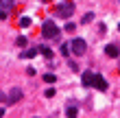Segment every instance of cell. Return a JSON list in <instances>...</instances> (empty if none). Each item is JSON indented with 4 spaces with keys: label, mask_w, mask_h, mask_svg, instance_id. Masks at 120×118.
<instances>
[{
    "label": "cell",
    "mask_w": 120,
    "mask_h": 118,
    "mask_svg": "<svg viewBox=\"0 0 120 118\" xmlns=\"http://www.w3.org/2000/svg\"><path fill=\"white\" fill-rule=\"evenodd\" d=\"M41 35H44L46 39H52L59 35V26L52 22V20H46L44 24H41Z\"/></svg>",
    "instance_id": "1"
},
{
    "label": "cell",
    "mask_w": 120,
    "mask_h": 118,
    "mask_svg": "<svg viewBox=\"0 0 120 118\" xmlns=\"http://www.w3.org/2000/svg\"><path fill=\"white\" fill-rule=\"evenodd\" d=\"M87 50V44H85V39H81V37H74V39H70V53L76 55V57H81L83 53Z\"/></svg>",
    "instance_id": "2"
},
{
    "label": "cell",
    "mask_w": 120,
    "mask_h": 118,
    "mask_svg": "<svg viewBox=\"0 0 120 118\" xmlns=\"http://www.w3.org/2000/svg\"><path fill=\"white\" fill-rule=\"evenodd\" d=\"M55 13H57L59 18H70V15L74 13V4L70 2V0H66V2H61L57 9H55Z\"/></svg>",
    "instance_id": "3"
},
{
    "label": "cell",
    "mask_w": 120,
    "mask_h": 118,
    "mask_svg": "<svg viewBox=\"0 0 120 118\" xmlns=\"http://www.w3.org/2000/svg\"><path fill=\"white\" fill-rule=\"evenodd\" d=\"M22 96H24L22 90H20V88H13L11 92H9V99H7V103H9V105H15V103L22 101Z\"/></svg>",
    "instance_id": "4"
},
{
    "label": "cell",
    "mask_w": 120,
    "mask_h": 118,
    "mask_svg": "<svg viewBox=\"0 0 120 118\" xmlns=\"http://www.w3.org/2000/svg\"><path fill=\"white\" fill-rule=\"evenodd\" d=\"M94 77H96V74L92 72V70H85V72H83V77H81V83L85 88H92V85H94Z\"/></svg>",
    "instance_id": "5"
},
{
    "label": "cell",
    "mask_w": 120,
    "mask_h": 118,
    "mask_svg": "<svg viewBox=\"0 0 120 118\" xmlns=\"http://www.w3.org/2000/svg\"><path fill=\"white\" fill-rule=\"evenodd\" d=\"M105 55H107V57H111V59H114V57H118V55H120L118 44H107V46H105Z\"/></svg>",
    "instance_id": "6"
},
{
    "label": "cell",
    "mask_w": 120,
    "mask_h": 118,
    "mask_svg": "<svg viewBox=\"0 0 120 118\" xmlns=\"http://www.w3.org/2000/svg\"><path fill=\"white\" fill-rule=\"evenodd\" d=\"M94 88L101 90V92H105V90H107V81H105V77L96 74V77H94Z\"/></svg>",
    "instance_id": "7"
},
{
    "label": "cell",
    "mask_w": 120,
    "mask_h": 118,
    "mask_svg": "<svg viewBox=\"0 0 120 118\" xmlns=\"http://www.w3.org/2000/svg\"><path fill=\"white\" fill-rule=\"evenodd\" d=\"M66 116H70V118L79 116V107H74L72 103H70V105H68V109H66Z\"/></svg>",
    "instance_id": "8"
},
{
    "label": "cell",
    "mask_w": 120,
    "mask_h": 118,
    "mask_svg": "<svg viewBox=\"0 0 120 118\" xmlns=\"http://www.w3.org/2000/svg\"><path fill=\"white\" fill-rule=\"evenodd\" d=\"M37 50H39L41 55H44V57H46V59H52V50H50V48H48V46H39V48H37Z\"/></svg>",
    "instance_id": "9"
},
{
    "label": "cell",
    "mask_w": 120,
    "mask_h": 118,
    "mask_svg": "<svg viewBox=\"0 0 120 118\" xmlns=\"http://www.w3.org/2000/svg\"><path fill=\"white\" fill-rule=\"evenodd\" d=\"M39 50L37 48H31V50H26V53H22V59H31V57H35V55H37Z\"/></svg>",
    "instance_id": "10"
},
{
    "label": "cell",
    "mask_w": 120,
    "mask_h": 118,
    "mask_svg": "<svg viewBox=\"0 0 120 118\" xmlns=\"http://www.w3.org/2000/svg\"><path fill=\"white\" fill-rule=\"evenodd\" d=\"M44 81L48 83V85H52V83H55V81H57V77H55V74H52V72H48V74H44Z\"/></svg>",
    "instance_id": "11"
},
{
    "label": "cell",
    "mask_w": 120,
    "mask_h": 118,
    "mask_svg": "<svg viewBox=\"0 0 120 118\" xmlns=\"http://www.w3.org/2000/svg\"><path fill=\"white\" fill-rule=\"evenodd\" d=\"M22 29H26V26H31V18H20V22H18Z\"/></svg>",
    "instance_id": "12"
},
{
    "label": "cell",
    "mask_w": 120,
    "mask_h": 118,
    "mask_svg": "<svg viewBox=\"0 0 120 118\" xmlns=\"http://www.w3.org/2000/svg\"><path fill=\"white\" fill-rule=\"evenodd\" d=\"M0 7H2V9H11V7H13V0H0Z\"/></svg>",
    "instance_id": "13"
},
{
    "label": "cell",
    "mask_w": 120,
    "mask_h": 118,
    "mask_svg": "<svg viewBox=\"0 0 120 118\" xmlns=\"http://www.w3.org/2000/svg\"><path fill=\"white\" fill-rule=\"evenodd\" d=\"M92 20H94V13H85L81 22H83V24H87V22H92Z\"/></svg>",
    "instance_id": "14"
},
{
    "label": "cell",
    "mask_w": 120,
    "mask_h": 118,
    "mask_svg": "<svg viewBox=\"0 0 120 118\" xmlns=\"http://www.w3.org/2000/svg\"><path fill=\"white\" fill-rule=\"evenodd\" d=\"M15 44H18V46H26V44H29V39H26V37H18Z\"/></svg>",
    "instance_id": "15"
},
{
    "label": "cell",
    "mask_w": 120,
    "mask_h": 118,
    "mask_svg": "<svg viewBox=\"0 0 120 118\" xmlns=\"http://www.w3.org/2000/svg\"><path fill=\"white\" fill-rule=\"evenodd\" d=\"M44 96H46V99H52V96H55V90H52V88H48L46 92H44Z\"/></svg>",
    "instance_id": "16"
},
{
    "label": "cell",
    "mask_w": 120,
    "mask_h": 118,
    "mask_svg": "<svg viewBox=\"0 0 120 118\" xmlns=\"http://www.w3.org/2000/svg\"><path fill=\"white\" fill-rule=\"evenodd\" d=\"M61 55H70V44H63L61 46Z\"/></svg>",
    "instance_id": "17"
},
{
    "label": "cell",
    "mask_w": 120,
    "mask_h": 118,
    "mask_svg": "<svg viewBox=\"0 0 120 118\" xmlns=\"http://www.w3.org/2000/svg\"><path fill=\"white\" fill-rule=\"evenodd\" d=\"M7 15H9V11H7V9L0 11V20H7Z\"/></svg>",
    "instance_id": "18"
},
{
    "label": "cell",
    "mask_w": 120,
    "mask_h": 118,
    "mask_svg": "<svg viewBox=\"0 0 120 118\" xmlns=\"http://www.w3.org/2000/svg\"><path fill=\"white\" fill-rule=\"evenodd\" d=\"M7 99H9V96H7V94H4V92H0V103H4V101H7Z\"/></svg>",
    "instance_id": "19"
},
{
    "label": "cell",
    "mask_w": 120,
    "mask_h": 118,
    "mask_svg": "<svg viewBox=\"0 0 120 118\" xmlns=\"http://www.w3.org/2000/svg\"><path fill=\"white\" fill-rule=\"evenodd\" d=\"M2 116H4V109H2V107H0V118H2Z\"/></svg>",
    "instance_id": "20"
},
{
    "label": "cell",
    "mask_w": 120,
    "mask_h": 118,
    "mask_svg": "<svg viewBox=\"0 0 120 118\" xmlns=\"http://www.w3.org/2000/svg\"><path fill=\"white\" fill-rule=\"evenodd\" d=\"M118 31H120V24H118Z\"/></svg>",
    "instance_id": "21"
},
{
    "label": "cell",
    "mask_w": 120,
    "mask_h": 118,
    "mask_svg": "<svg viewBox=\"0 0 120 118\" xmlns=\"http://www.w3.org/2000/svg\"><path fill=\"white\" fill-rule=\"evenodd\" d=\"M46 2H50V0H46Z\"/></svg>",
    "instance_id": "22"
}]
</instances>
